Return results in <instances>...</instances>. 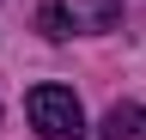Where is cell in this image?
I'll use <instances>...</instances> for the list:
<instances>
[{
  "mask_svg": "<svg viewBox=\"0 0 146 140\" xmlns=\"http://www.w3.org/2000/svg\"><path fill=\"white\" fill-rule=\"evenodd\" d=\"M36 25L55 43L85 37V31H116L122 25V0H43L36 6Z\"/></svg>",
  "mask_w": 146,
  "mask_h": 140,
  "instance_id": "1",
  "label": "cell"
},
{
  "mask_svg": "<svg viewBox=\"0 0 146 140\" xmlns=\"http://www.w3.org/2000/svg\"><path fill=\"white\" fill-rule=\"evenodd\" d=\"M25 110H31V128L43 140H73L85 128V110H79V98H73L67 85H36L25 98Z\"/></svg>",
  "mask_w": 146,
  "mask_h": 140,
  "instance_id": "2",
  "label": "cell"
},
{
  "mask_svg": "<svg viewBox=\"0 0 146 140\" xmlns=\"http://www.w3.org/2000/svg\"><path fill=\"white\" fill-rule=\"evenodd\" d=\"M140 104H116V110L104 116V140H128V134H140Z\"/></svg>",
  "mask_w": 146,
  "mask_h": 140,
  "instance_id": "3",
  "label": "cell"
}]
</instances>
